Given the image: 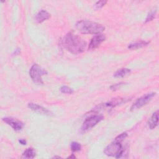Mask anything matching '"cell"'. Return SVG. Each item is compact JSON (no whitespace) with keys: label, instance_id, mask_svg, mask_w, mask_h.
Masks as SVG:
<instances>
[{"label":"cell","instance_id":"obj_6","mask_svg":"<svg viewBox=\"0 0 159 159\" xmlns=\"http://www.w3.org/2000/svg\"><path fill=\"white\" fill-rule=\"evenodd\" d=\"M155 93H150L148 94H146L140 98H138L136 101L130 107V111H134L135 109H137L139 108L142 107V106L147 104L149 101H151V99L155 96Z\"/></svg>","mask_w":159,"mask_h":159},{"label":"cell","instance_id":"obj_5","mask_svg":"<svg viewBox=\"0 0 159 159\" xmlns=\"http://www.w3.org/2000/svg\"><path fill=\"white\" fill-rule=\"evenodd\" d=\"M104 117L102 115L97 114V115H93L88 118H86L84 121L83 122L81 127V130L82 132H86L93 127H94L98 123H99L100 121H101L103 119Z\"/></svg>","mask_w":159,"mask_h":159},{"label":"cell","instance_id":"obj_12","mask_svg":"<svg viewBox=\"0 0 159 159\" xmlns=\"http://www.w3.org/2000/svg\"><path fill=\"white\" fill-rule=\"evenodd\" d=\"M158 111L155 112L148 121V125L150 129H155L158 125Z\"/></svg>","mask_w":159,"mask_h":159},{"label":"cell","instance_id":"obj_16","mask_svg":"<svg viewBox=\"0 0 159 159\" xmlns=\"http://www.w3.org/2000/svg\"><path fill=\"white\" fill-rule=\"evenodd\" d=\"M70 148L72 152H78L81 149V145L77 142H73L71 143Z\"/></svg>","mask_w":159,"mask_h":159},{"label":"cell","instance_id":"obj_22","mask_svg":"<svg viewBox=\"0 0 159 159\" xmlns=\"http://www.w3.org/2000/svg\"><path fill=\"white\" fill-rule=\"evenodd\" d=\"M20 53V49H19V48H17V49H16V50L14 51V54H15V55H19Z\"/></svg>","mask_w":159,"mask_h":159},{"label":"cell","instance_id":"obj_9","mask_svg":"<svg viewBox=\"0 0 159 159\" xmlns=\"http://www.w3.org/2000/svg\"><path fill=\"white\" fill-rule=\"evenodd\" d=\"M130 99L129 98H115L113 99L106 103H104V104L101 105L100 106L101 107H106V108H112L114 107L117 106H119L120 104H124L127 102V101H130Z\"/></svg>","mask_w":159,"mask_h":159},{"label":"cell","instance_id":"obj_14","mask_svg":"<svg viewBox=\"0 0 159 159\" xmlns=\"http://www.w3.org/2000/svg\"><path fill=\"white\" fill-rule=\"evenodd\" d=\"M149 43V42L147 41H140L139 42H135L133 43H130L128 45V48L130 50H136L138 48H142Z\"/></svg>","mask_w":159,"mask_h":159},{"label":"cell","instance_id":"obj_2","mask_svg":"<svg viewBox=\"0 0 159 159\" xmlns=\"http://www.w3.org/2000/svg\"><path fill=\"white\" fill-rule=\"evenodd\" d=\"M127 137V132H123L117 136L104 150V153L109 157L119 158L124 155L126 147L123 145L122 142Z\"/></svg>","mask_w":159,"mask_h":159},{"label":"cell","instance_id":"obj_20","mask_svg":"<svg viewBox=\"0 0 159 159\" xmlns=\"http://www.w3.org/2000/svg\"><path fill=\"white\" fill-rule=\"evenodd\" d=\"M107 3V1H99L96 2V3L94 4V7L96 9H99L102 8Z\"/></svg>","mask_w":159,"mask_h":159},{"label":"cell","instance_id":"obj_3","mask_svg":"<svg viewBox=\"0 0 159 159\" xmlns=\"http://www.w3.org/2000/svg\"><path fill=\"white\" fill-rule=\"evenodd\" d=\"M76 29L81 33L84 34H99L104 30L105 27L102 24L94 21L81 20L76 23Z\"/></svg>","mask_w":159,"mask_h":159},{"label":"cell","instance_id":"obj_13","mask_svg":"<svg viewBox=\"0 0 159 159\" xmlns=\"http://www.w3.org/2000/svg\"><path fill=\"white\" fill-rule=\"evenodd\" d=\"M35 152L33 148H28L23 152L21 158L28 159L34 158L35 157Z\"/></svg>","mask_w":159,"mask_h":159},{"label":"cell","instance_id":"obj_10","mask_svg":"<svg viewBox=\"0 0 159 159\" xmlns=\"http://www.w3.org/2000/svg\"><path fill=\"white\" fill-rule=\"evenodd\" d=\"M28 107L30 108L33 111H35V112H37L38 113L42 114L44 115L49 116L51 114V112L50 111H48V109H45V107H43L41 106H39L37 104H34L32 102H30L28 104Z\"/></svg>","mask_w":159,"mask_h":159},{"label":"cell","instance_id":"obj_17","mask_svg":"<svg viewBox=\"0 0 159 159\" xmlns=\"http://www.w3.org/2000/svg\"><path fill=\"white\" fill-rule=\"evenodd\" d=\"M60 91L63 94H72L74 91L72 88H70L68 86H62L60 88Z\"/></svg>","mask_w":159,"mask_h":159},{"label":"cell","instance_id":"obj_15","mask_svg":"<svg viewBox=\"0 0 159 159\" xmlns=\"http://www.w3.org/2000/svg\"><path fill=\"white\" fill-rule=\"evenodd\" d=\"M130 71L131 70L129 68H120L114 73V76L115 78H122L126 76L127 74L130 73Z\"/></svg>","mask_w":159,"mask_h":159},{"label":"cell","instance_id":"obj_4","mask_svg":"<svg viewBox=\"0 0 159 159\" xmlns=\"http://www.w3.org/2000/svg\"><path fill=\"white\" fill-rule=\"evenodd\" d=\"M46 74H47V72L37 64H34L29 70V75L31 79L37 84H43L42 76Z\"/></svg>","mask_w":159,"mask_h":159},{"label":"cell","instance_id":"obj_24","mask_svg":"<svg viewBox=\"0 0 159 159\" xmlns=\"http://www.w3.org/2000/svg\"><path fill=\"white\" fill-rule=\"evenodd\" d=\"M61 158L60 157H57V156H56V157H53V158Z\"/></svg>","mask_w":159,"mask_h":159},{"label":"cell","instance_id":"obj_1","mask_svg":"<svg viewBox=\"0 0 159 159\" xmlns=\"http://www.w3.org/2000/svg\"><path fill=\"white\" fill-rule=\"evenodd\" d=\"M63 44L68 51L75 55L83 52L86 47V42L83 39L71 32L64 37Z\"/></svg>","mask_w":159,"mask_h":159},{"label":"cell","instance_id":"obj_7","mask_svg":"<svg viewBox=\"0 0 159 159\" xmlns=\"http://www.w3.org/2000/svg\"><path fill=\"white\" fill-rule=\"evenodd\" d=\"M106 40V37L102 34H99L94 35V36L91 39L90 43L89 44L88 49L90 50H95L96 48H98L99 45Z\"/></svg>","mask_w":159,"mask_h":159},{"label":"cell","instance_id":"obj_21","mask_svg":"<svg viewBox=\"0 0 159 159\" xmlns=\"http://www.w3.org/2000/svg\"><path fill=\"white\" fill-rule=\"evenodd\" d=\"M19 142L20 143V144H22V145H26V141H25V140H24V139H20V140H19Z\"/></svg>","mask_w":159,"mask_h":159},{"label":"cell","instance_id":"obj_18","mask_svg":"<svg viewBox=\"0 0 159 159\" xmlns=\"http://www.w3.org/2000/svg\"><path fill=\"white\" fill-rule=\"evenodd\" d=\"M156 10H152L151 11H150L146 17V19H145V23H147L151 20H152L153 19V18L155 17V15H156Z\"/></svg>","mask_w":159,"mask_h":159},{"label":"cell","instance_id":"obj_23","mask_svg":"<svg viewBox=\"0 0 159 159\" xmlns=\"http://www.w3.org/2000/svg\"><path fill=\"white\" fill-rule=\"evenodd\" d=\"M68 158H76V157L73 155V154H72L71 156H70Z\"/></svg>","mask_w":159,"mask_h":159},{"label":"cell","instance_id":"obj_11","mask_svg":"<svg viewBox=\"0 0 159 159\" xmlns=\"http://www.w3.org/2000/svg\"><path fill=\"white\" fill-rule=\"evenodd\" d=\"M50 17V14L45 10L40 11L35 16V19L37 23H42L43 21L48 19Z\"/></svg>","mask_w":159,"mask_h":159},{"label":"cell","instance_id":"obj_8","mask_svg":"<svg viewBox=\"0 0 159 159\" xmlns=\"http://www.w3.org/2000/svg\"><path fill=\"white\" fill-rule=\"evenodd\" d=\"M2 120L10 125L16 131H20L24 127L23 122L12 117H4L2 118Z\"/></svg>","mask_w":159,"mask_h":159},{"label":"cell","instance_id":"obj_19","mask_svg":"<svg viewBox=\"0 0 159 159\" xmlns=\"http://www.w3.org/2000/svg\"><path fill=\"white\" fill-rule=\"evenodd\" d=\"M126 84V83H124V82H120L115 84H112V86H110V89L112 91H116L118 90L119 88H120L122 86H123L124 85H125Z\"/></svg>","mask_w":159,"mask_h":159}]
</instances>
